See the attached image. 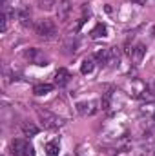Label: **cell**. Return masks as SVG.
Returning a JSON list of instances; mask_svg holds the SVG:
<instances>
[{"label": "cell", "mask_w": 155, "mask_h": 156, "mask_svg": "<svg viewBox=\"0 0 155 156\" xmlns=\"http://www.w3.org/2000/svg\"><path fill=\"white\" fill-rule=\"evenodd\" d=\"M35 111H37V116H39L40 123H42L46 129H59V127L64 125V120L59 116V115H55L53 111H49V109L37 107Z\"/></svg>", "instance_id": "cell-1"}, {"label": "cell", "mask_w": 155, "mask_h": 156, "mask_svg": "<svg viewBox=\"0 0 155 156\" xmlns=\"http://www.w3.org/2000/svg\"><path fill=\"white\" fill-rule=\"evenodd\" d=\"M33 31H35L37 37H40V38H44V40H53L57 37V26L51 20H47V18L37 20L33 24Z\"/></svg>", "instance_id": "cell-2"}, {"label": "cell", "mask_w": 155, "mask_h": 156, "mask_svg": "<svg viewBox=\"0 0 155 156\" xmlns=\"http://www.w3.org/2000/svg\"><path fill=\"white\" fill-rule=\"evenodd\" d=\"M11 153L15 156H35V149L28 140H13L11 142Z\"/></svg>", "instance_id": "cell-3"}, {"label": "cell", "mask_w": 155, "mask_h": 156, "mask_svg": "<svg viewBox=\"0 0 155 156\" xmlns=\"http://www.w3.org/2000/svg\"><path fill=\"white\" fill-rule=\"evenodd\" d=\"M24 58L29 60V62L35 64V66H40V67H44V66L49 64L47 55H44V51H40V49H37V47H29V49H26V51H24Z\"/></svg>", "instance_id": "cell-4"}, {"label": "cell", "mask_w": 155, "mask_h": 156, "mask_svg": "<svg viewBox=\"0 0 155 156\" xmlns=\"http://www.w3.org/2000/svg\"><path fill=\"white\" fill-rule=\"evenodd\" d=\"M128 91H130V94H131V96H135V98H144V96H146L148 87H146V83H142L141 80L133 78V80L128 83Z\"/></svg>", "instance_id": "cell-5"}, {"label": "cell", "mask_w": 155, "mask_h": 156, "mask_svg": "<svg viewBox=\"0 0 155 156\" xmlns=\"http://www.w3.org/2000/svg\"><path fill=\"white\" fill-rule=\"evenodd\" d=\"M71 15V2L70 0H60L57 5V20L59 22H68Z\"/></svg>", "instance_id": "cell-6"}, {"label": "cell", "mask_w": 155, "mask_h": 156, "mask_svg": "<svg viewBox=\"0 0 155 156\" xmlns=\"http://www.w3.org/2000/svg\"><path fill=\"white\" fill-rule=\"evenodd\" d=\"M77 111L82 115V116H91L99 111L97 107V102L95 100H89V102H78L77 104Z\"/></svg>", "instance_id": "cell-7"}, {"label": "cell", "mask_w": 155, "mask_h": 156, "mask_svg": "<svg viewBox=\"0 0 155 156\" xmlns=\"http://www.w3.org/2000/svg\"><path fill=\"white\" fill-rule=\"evenodd\" d=\"M144 55H146V45H144V44H135V45L131 47V51H130V56H131V60H133L135 64L142 62Z\"/></svg>", "instance_id": "cell-8"}, {"label": "cell", "mask_w": 155, "mask_h": 156, "mask_svg": "<svg viewBox=\"0 0 155 156\" xmlns=\"http://www.w3.org/2000/svg\"><path fill=\"white\" fill-rule=\"evenodd\" d=\"M62 47H64V51L68 53V55H71V53H75L78 47V38L75 35H70V37H66L64 40V44H62Z\"/></svg>", "instance_id": "cell-9"}, {"label": "cell", "mask_w": 155, "mask_h": 156, "mask_svg": "<svg viewBox=\"0 0 155 156\" xmlns=\"http://www.w3.org/2000/svg\"><path fill=\"white\" fill-rule=\"evenodd\" d=\"M70 73L66 71V69H59L57 73H55V83L59 85V87H64V85H68L70 83Z\"/></svg>", "instance_id": "cell-10"}, {"label": "cell", "mask_w": 155, "mask_h": 156, "mask_svg": "<svg viewBox=\"0 0 155 156\" xmlns=\"http://www.w3.org/2000/svg\"><path fill=\"white\" fill-rule=\"evenodd\" d=\"M22 133H24V136H35L37 133H39V127L35 125V123H31V122H22Z\"/></svg>", "instance_id": "cell-11"}, {"label": "cell", "mask_w": 155, "mask_h": 156, "mask_svg": "<svg viewBox=\"0 0 155 156\" xmlns=\"http://www.w3.org/2000/svg\"><path fill=\"white\" fill-rule=\"evenodd\" d=\"M51 89H53V85H51V83H39V85H35V87H33V93H35L37 96H44V94L51 93Z\"/></svg>", "instance_id": "cell-12"}, {"label": "cell", "mask_w": 155, "mask_h": 156, "mask_svg": "<svg viewBox=\"0 0 155 156\" xmlns=\"http://www.w3.org/2000/svg\"><path fill=\"white\" fill-rule=\"evenodd\" d=\"M93 67H95L93 58H84V62H82V66H80V73H82V75H89V73L93 71Z\"/></svg>", "instance_id": "cell-13"}, {"label": "cell", "mask_w": 155, "mask_h": 156, "mask_svg": "<svg viewBox=\"0 0 155 156\" xmlns=\"http://www.w3.org/2000/svg\"><path fill=\"white\" fill-rule=\"evenodd\" d=\"M59 142H49L46 144V154L47 156H59Z\"/></svg>", "instance_id": "cell-14"}, {"label": "cell", "mask_w": 155, "mask_h": 156, "mask_svg": "<svg viewBox=\"0 0 155 156\" xmlns=\"http://www.w3.org/2000/svg\"><path fill=\"white\" fill-rule=\"evenodd\" d=\"M106 31H108V29H106V26H104V24H97V26H95V29L91 31V38H100V37H104V35H106Z\"/></svg>", "instance_id": "cell-15"}, {"label": "cell", "mask_w": 155, "mask_h": 156, "mask_svg": "<svg viewBox=\"0 0 155 156\" xmlns=\"http://www.w3.org/2000/svg\"><path fill=\"white\" fill-rule=\"evenodd\" d=\"M53 5H57V0H39V7L40 9L49 11V9H53Z\"/></svg>", "instance_id": "cell-16"}, {"label": "cell", "mask_w": 155, "mask_h": 156, "mask_svg": "<svg viewBox=\"0 0 155 156\" xmlns=\"http://www.w3.org/2000/svg\"><path fill=\"white\" fill-rule=\"evenodd\" d=\"M131 2H133V4H137V5H144L148 0H131Z\"/></svg>", "instance_id": "cell-17"}]
</instances>
